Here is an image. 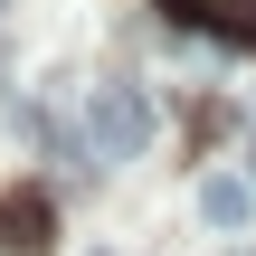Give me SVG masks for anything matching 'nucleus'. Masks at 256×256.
<instances>
[{
  "label": "nucleus",
  "mask_w": 256,
  "mask_h": 256,
  "mask_svg": "<svg viewBox=\"0 0 256 256\" xmlns=\"http://www.w3.org/2000/svg\"><path fill=\"white\" fill-rule=\"evenodd\" d=\"M48 228H57V218H48L38 190H10V200H0V256H38V247H48Z\"/></svg>",
  "instance_id": "nucleus-3"
},
{
  "label": "nucleus",
  "mask_w": 256,
  "mask_h": 256,
  "mask_svg": "<svg viewBox=\"0 0 256 256\" xmlns=\"http://www.w3.org/2000/svg\"><path fill=\"white\" fill-rule=\"evenodd\" d=\"M142 142H152V95L124 86V76L95 86V95H86V152H95V162H133Z\"/></svg>",
  "instance_id": "nucleus-1"
},
{
  "label": "nucleus",
  "mask_w": 256,
  "mask_h": 256,
  "mask_svg": "<svg viewBox=\"0 0 256 256\" xmlns=\"http://www.w3.org/2000/svg\"><path fill=\"white\" fill-rule=\"evenodd\" d=\"M200 218L209 228H256V180H238V171H218V180H200Z\"/></svg>",
  "instance_id": "nucleus-4"
},
{
  "label": "nucleus",
  "mask_w": 256,
  "mask_h": 256,
  "mask_svg": "<svg viewBox=\"0 0 256 256\" xmlns=\"http://www.w3.org/2000/svg\"><path fill=\"white\" fill-rule=\"evenodd\" d=\"M180 28H209V38H238V48H256V0H162Z\"/></svg>",
  "instance_id": "nucleus-2"
}]
</instances>
